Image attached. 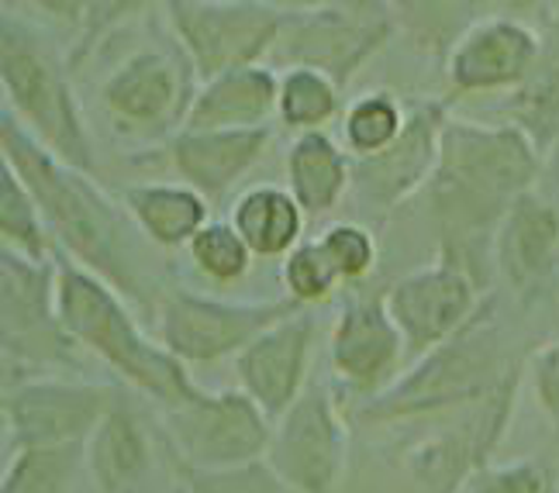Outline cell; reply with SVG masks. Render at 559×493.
I'll return each mask as SVG.
<instances>
[{
  "mask_svg": "<svg viewBox=\"0 0 559 493\" xmlns=\"http://www.w3.org/2000/svg\"><path fill=\"white\" fill-rule=\"evenodd\" d=\"M0 153L21 183L32 190L59 252L97 273L132 304H148V287L132 249L135 221L104 194L94 173H83L59 159L21 124L8 104L0 111Z\"/></svg>",
  "mask_w": 559,
  "mask_h": 493,
  "instance_id": "6da1fadb",
  "label": "cell"
},
{
  "mask_svg": "<svg viewBox=\"0 0 559 493\" xmlns=\"http://www.w3.org/2000/svg\"><path fill=\"white\" fill-rule=\"evenodd\" d=\"M543 180V145L519 121L484 124L449 115L428 197L442 228V255L469 263L473 249L493 242L508 207ZM469 269V266H466Z\"/></svg>",
  "mask_w": 559,
  "mask_h": 493,
  "instance_id": "7a4b0ae2",
  "label": "cell"
},
{
  "mask_svg": "<svg viewBox=\"0 0 559 493\" xmlns=\"http://www.w3.org/2000/svg\"><path fill=\"white\" fill-rule=\"evenodd\" d=\"M56 314L80 349L107 362L124 383L159 407H177L201 387L159 338L145 335L132 314V300L97 273L83 269L67 252H56Z\"/></svg>",
  "mask_w": 559,
  "mask_h": 493,
  "instance_id": "3957f363",
  "label": "cell"
},
{
  "mask_svg": "<svg viewBox=\"0 0 559 493\" xmlns=\"http://www.w3.org/2000/svg\"><path fill=\"white\" fill-rule=\"evenodd\" d=\"M514 366L504 356L501 325L493 308H480L473 321L439 349L415 359L401 380L362 404V421L386 424L439 411H466L480 404Z\"/></svg>",
  "mask_w": 559,
  "mask_h": 493,
  "instance_id": "277c9868",
  "label": "cell"
},
{
  "mask_svg": "<svg viewBox=\"0 0 559 493\" xmlns=\"http://www.w3.org/2000/svg\"><path fill=\"white\" fill-rule=\"evenodd\" d=\"M70 76L67 56H56L35 28L21 25L11 14L4 17V32H0L4 104L59 159H67L83 173H94V145Z\"/></svg>",
  "mask_w": 559,
  "mask_h": 493,
  "instance_id": "5b68a950",
  "label": "cell"
},
{
  "mask_svg": "<svg viewBox=\"0 0 559 493\" xmlns=\"http://www.w3.org/2000/svg\"><path fill=\"white\" fill-rule=\"evenodd\" d=\"M297 311H305V304L294 297L225 300L174 287L159 297L156 338L187 366L218 362L225 356H239L252 338Z\"/></svg>",
  "mask_w": 559,
  "mask_h": 493,
  "instance_id": "8992f818",
  "label": "cell"
},
{
  "mask_svg": "<svg viewBox=\"0 0 559 493\" xmlns=\"http://www.w3.org/2000/svg\"><path fill=\"white\" fill-rule=\"evenodd\" d=\"M166 21L201 83L273 52L284 11L270 0H166Z\"/></svg>",
  "mask_w": 559,
  "mask_h": 493,
  "instance_id": "52a82bcc",
  "label": "cell"
},
{
  "mask_svg": "<svg viewBox=\"0 0 559 493\" xmlns=\"http://www.w3.org/2000/svg\"><path fill=\"white\" fill-rule=\"evenodd\" d=\"M394 14L386 0H362L349 8L284 14L273 59L284 67H308L332 76L338 87L367 67L394 35Z\"/></svg>",
  "mask_w": 559,
  "mask_h": 493,
  "instance_id": "ba28073f",
  "label": "cell"
},
{
  "mask_svg": "<svg viewBox=\"0 0 559 493\" xmlns=\"http://www.w3.org/2000/svg\"><path fill=\"white\" fill-rule=\"evenodd\" d=\"M266 462L290 493H342L349 466V424L329 383L311 380L290 411L273 421Z\"/></svg>",
  "mask_w": 559,
  "mask_h": 493,
  "instance_id": "9c48e42d",
  "label": "cell"
},
{
  "mask_svg": "<svg viewBox=\"0 0 559 493\" xmlns=\"http://www.w3.org/2000/svg\"><path fill=\"white\" fill-rule=\"evenodd\" d=\"M163 432L190 466H242L270 453L273 421L246 390H198L177 407H163Z\"/></svg>",
  "mask_w": 559,
  "mask_h": 493,
  "instance_id": "30bf717a",
  "label": "cell"
},
{
  "mask_svg": "<svg viewBox=\"0 0 559 493\" xmlns=\"http://www.w3.org/2000/svg\"><path fill=\"white\" fill-rule=\"evenodd\" d=\"M198 73L187 52L177 49H139L121 59L104 80L100 100L121 132L169 135L183 132L190 104L198 97Z\"/></svg>",
  "mask_w": 559,
  "mask_h": 493,
  "instance_id": "8fae6325",
  "label": "cell"
},
{
  "mask_svg": "<svg viewBox=\"0 0 559 493\" xmlns=\"http://www.w3.org/2000/svg\"><path fill=\"white\" fill-rule=\"evenodd\" d=\"M0 341L8 373L17 366H70L76 341L56 314V260L35 263L0 245Z\"/></svg>",
  "mask_w": 559,
  "mask_h": 493,
  "instance_id": "7c38bea8",
  "label": "cell"
},
{
  "mask_svg": "<svg viewBox=\"0 0 559 493\" xmlns=\"http://www.w3.org/2000/svg\"><path fill=\"white\" fill-rule=\"evenodd\" d=\"M519 376L522 370L514 366L480 404L456 411V421H449L442 432L428 435L404 456L407 473L425 493H463V486L490 466L493 448L511 421Z\"/></svg>",
  "mask_w": 559,
  "mask_h": 493,
  "instance_id": "4fadbf2b",
  "label": "cell"
},
{
  "mask_svg": "<svg viewBox=\"0 0 559 493\" xmlns=\"http://www.w3.org/2000/svg\"><path fill=\"white\" fill-rule=\"evenodd\" d=\"M121 394L94 380H8L4 435L17 445L87 442Z\"/></svg>",
  "mask_w": 559,
  "mask_h": 493,
  "instance_id": "5bb4252c",
  "label": "cell"
},
{
  "mask_svg": "<svg viewBox=\"0 0 559 493\" xmlns=\"http://www.w3.org/2000/svg\"><path fill=\"white\" fill-rule=\"evenodd\" d=\"M383 304L415 359L463 332L473 314L484 308L469 269L453 255H439V263L404 273L386 287Z\"/></svg>",
  "mask_w": 559,
  "mask_h": 493,
  "instance_id": "9a60e30c",
  "label": "cell"
},
{
  "mask_svg": "<svg viewBox=\"0 0 559 493\" xmlns=\"http://www.w3.org/2000/svg\"><path fill=\"white\" fill-rule=\"evenodd\" d=\"M449 107L442 100L407 104L404 132L377 156L353 159V190L377 214L397 211L407 197L432 183L439 166V139Z\"/></svg>",
  "mask_w": 559,
  "mask_h": 493,
  "instance_id": "2e32d148",
  "label": "cell"
},
{
  "mask_svg": "<svg viewBox=\"0 0 559 493\" xmlns=\"http://www.w3.org/2000/svg\"><path fill=\"white\" fill-rule=\"evenodd\" d=\"M543 35L519 17L490 14L469 21L466 32L445 52V80L460 94H487L522 87L525 76L543 59Z\"/></svg>",
  "mask_w": 559,
  "mask_h": 493,
  "instance_id": "e0dca14e",
  "label": "cell"
},
{
  "mask_svg": "<svg viewBox=\"0 0 559 493\" xmlns=\"http://www.w3.org/2000/svg\"><path fill=\"white\" fill-rule=\"evenodd\" d=\"M493 263L504 280L528 293L559 276V180H539L508 207L493 231Z\"/></svg>",
  "mask_w": 559,
  "mask_h": 493,
  "instance_id": "ac0fdd59",
  "label": "cell"
},
{
  "mask_svg": "<svg viewBox=\"0 0 559 493\" xmlns=\"http://www.w3.org/2000/svg\"><path fill=\"white\" fill-rule=\"evenodd\" d=\"M314 349V317L297 311L276 321L260 338L235 356V373H239V390H246L255 404L276 421L290 411V404L308 387V366Z\"/></svg>",
  "mask_w": 559,
  "mask_h": 493,
  "instance_id": "d6986e66",
  "label": "cell"
},
{
  "mask_svg": "<svg viewBox=\"0 0 559 493\" xmlns=\"http://www.w3.org/2000/svg\"><path fill=\"white\" fill-rule=\"evenodd\" d=\"M404 352V335L383 297H359L338 311L329 335V356L335 376L353 390L377 397Z\"/></svg>",
  "mask_w": 559,
  "mask_h": 493,
  "instance_id": "ffe728a7",
  "label": "cell"
},
{
  "mask_svg": "<svg viewBox=\"0 0 559 493\" xmlns=\"http://www.w3.org/2000/svg\"><path fill=\"white\" fill-rule=\"evenodd\" d=\"M270 145V124L263 128H183L169 139V163L177 177L211 201L225 197Z\"/></svg>",
  "mask_w": 559,
  "mask_h": 493,
  "instance_id": "44dd1931",
  "label": "cell"
},
{
  "mask_svg": "<svg viewBox=\"0 0 559 493\" xmlns=\"http://www.w3.org/2000/svg\"><path fill=\"white\" fill-rule=\"evenodd\" d=\"M83 466L97 493H139L148 469H153V448L142 432L139 418L128 411L118 397L115 407L100 418V424L83 442Z\"/></svg>",
  "mask_w": 559,
  "mask_h": 493,
  "instance_id": "7402d4cb",
  "label": "cell"
},
{
  "mask_svg": "<svg viewBox=\"0 0 559 493\" xmlns=\"http://www.w3.org/2000/svg\"><path fill=\"white\" fill-rule=\"evenodd\" d=\"M280 73L263 62L222 73L198 87L183 128H263L276 115Z\"/></svg>",
  "mask_w": 559,
  "mask_h": 493,
  "instance_id": "603a6c76",
  "label": "cell"
},
{
  "mask_svg": "<svg viewBox=\"0 0 559 493\" xmlns=\"http://www.w3.org/2000/svg\"><path fill=\"white\" fill-rule=\"evenodd\" d=\"M124 211L148 242L163 249L190 245V239L211 221V207L201 190L187 183H135L124 187Z\"/></svg>",
  "mask_w": 559,
  "mask_h": 493,
  "instance_id": "cb8c5ba5",
  "label": "cell"
},
{
  "mask_svg": "<svg viewBox=\"0 0 559 493\" xmlns=\"http://www.w3.org/2000/svg\"><path fill=\"white\" fill-rule=\"evenodd\" d=\"M308 211L297 204L290 187L260 183L231 204V225L242 235L255 260H280L300 245Z\"/></svg>",
  "mask_w": 559,
  "mask_h": 493,
  "instance_id": "d4e9b609",
  "label": "cell"
},
{
  "mask_svg": "<svg viewBox=\"0 0 559 493\" xmlns=\"http://www.w3.org/2000/svg\"><path fill=\"white\" fill-rule=\"evenodd\" d=\"M287 187L308 214H329L353 187V159L325 128L305 132L287 148Z\"/></svg>",
  "mask_w": 559,
  "mask_h": 493,
  "instance_id": "484cf974",
  "label": "cell"
},
{
  "mask_svg": "<svg viewBox=\"0 0 559 493\" xmlns=\"http://www.w3.org/2000/svg\"><path fill=\"white\" fill-rule=\"evenodd\" d=\"M0 242L35 263H52L59 252L32 190L8 163H0Z\"/></svg>",
  "mask_w": 559,
  "mask_h": 493,
  "instance_id": "4316f807",
  "label": "cell"
},
{
  "mask_svg": "<svg viewBox=\"0 0 559 493\" xmlns=\"http://www.w3.org/2000/svg\"><path fill=\"white\" fill-rule=\"evenodd\" d=\"M338 83L308 67H287L276 87V118L290 132H321L338 115Z\"/></svg>",
  "mask_w": 559,
  "mask_h": 493,
  "instance_id": "83f0119b",
  "label": "cell"
},
{
  "mask_svg": "<svg viewBox=\"0 0 559 493\" xmlns=\"http://www.w3.org/2000/svg\"><path fill=\"white\" fill-rule=\"evenodd\" d=\"M80 462H83V442L17 445L8 456L0 493H67Z\"/></svg>",
  "mask_w": 559,
  "mask_h": 493,
  "instance_id": "f1b7e54d",
  "label": "cell"
},
{
  "mask_svg": "<svg viewBox=\"0 0 559 493\" xmlns=\"http://www.w3.org/2000/svg\"><path fill=\"white\" fill-rule=\"evenodd\" d=\"M407 124V104L394 97L391 91H370L349 104L342 118V139L353 159H367L383 153Z\"/></svg>",
  "mask_w": 559,
  "mask_h": 493,
  "instance_id": "f546056e",
  "label": "cell"
},
{
  "mask_svg": "<svg viewBox=\"0 0 559 493\" xmlns=\"http://www.w3.org/2000/svg\"><path fill=\"white\" fill-rule=\"evenodd\" d=\"M394 21L412 32V38L421 49L439 52L445 59V52L453 49V41L466 32L463 25V8L466 0H386Z\"/></svg>",
  "mask_w": 559,
  "mask_h": 493,
  "instance_id": "4dcf8cb0",
  "label": "cell"
},
{
  "mask_svg": "<svg viewBox=\"0 0 559 493\" xmlns=\"http://www.w3.org/2000/svg\"><path fill=\"white\" fill-rule=\"evenodd\" d=\"M514 115L519 124L528 128L535 142L543 145V135L552 142L559 139V52H543L535 70L525 76L522 87H514Z\"/></svg>",
  "mask_w": 559,
  "mask_h": 493,
  "instance_id": "1f68e13d",
  "label": "cell"
},
{
  "mask_svg": "<svg viewBox=\"0 0 559 493\" xmlns=\"http://www.w3.org/2000/svg\"><path fill=\"white\" fill-rule=\"evenodd\" d=\"M187 252H190L193 266H198L214 284L242 280V276L249 273V263H252V252H249L242 235L235 231L231 221H218V218H211L198 235H193Z\"/></svg>",
  "mask_w": 559,
  "mask_h": 493,
  "instance_id": "d6a6232c",
  "label": "cell"
},
{
  "mask_svg": "<svg viewBox=\"0 0 559 493\" xmlns=\"http://www.w3.org/2000/svg\"><path fill=\"white\" fill-rule=\"evenodd\" d=\"M148 0H76L73 14V41L67 52L70 73H80L91 62V56L100 49V41H107L118 25H124L128 17L139 14Z\"/></svg>",
  "mask_w": 559,
  "mask_h": 493,
  "instance_id": "836d02e7",
  "label": "cell"
},
{
  "mask_svg": "<svg viewBox=\"0 0 559 493\" xmlns=\"http://www.w3.org/2000/svg\"><path fill=\"white\" fill-rule=\"evenodd\" d=\"M180 462V459H177ZM180 490L183 493H287L284 480L266 459L242 466H190L180 462Z\"/></svg>",
  "mask_w": 559,
  "mask_h": 493,
  "instance_id": "e575fe53",
  "label": "cell"
},
{
  "mask_svg": "<svg viewBox=\"0 0 559 493\" xmlns=\"http://www.w3.org/2000/svg\"><path fill=\"white\" fill-rule=\"evenodd\" d=\"M338 273L329 260V252L321 249V242H300L294 252L284 255V287L287 297L300 300L305 308L321 304L325 297L335 293Z\"/></svg>",
  "mask_w": 559,
  "mask_h": 493,
  "instance_id": "d590c367",
  "label": "cell"
},
{
  "mask_svg": "<svg viewBox=\"0 0 559 493\" xmlns=\"http://www.w3.org/2000/svg\"><path fill=\"white\" fill-rule=\"evenodd\" d=\"M321 249L329 252V260L338 273L342 284L367 280L377 266V235L359 221H338L321 235Z\"/></svg>",
  "mask_w": 559,
  "mask_h": 493,
  "instance_id": "8d00e7d4",
  "label": "cell"
},
{
  "mask_svg": "<svg viewBox=\"0 0 559 493\" xmlns=\"http://www.w3.org/2000/svg\"><path fill=\"white\" fill-rule=\"evenodd\" d=\"M463 493H556L552 477L539 462L519 459V462H490L484 466L477 477H473Z\"/></svg>",
  "mask_w": 559,
  "mask_h": 493,
  "instance_id": "74e56055",
  "label": "cell"
},
{
  "mask_svg": "<svg viewBox=\"0 0 559 493\" xmlns=\"http://www.w3.org/2000/svg\"><path fill=\"white\" fill-rule=\"evenodd\" d=\"M525 373H528L532 394L539 400L546 421L559 432V335L532 349Z\"/></svg>",
  "mask_w": 559,
  "mask_h": 493,
  "instance_id": "f35d334b",
  "label": "cell"
},
{
  "mask_svg": "<svg viewBox=\"0 0 559 493\" xmlns=\"http://www.w3.org/2000/svg\"><path fill=\"white\" fill-rule=\"evenodd\" d=\"M8 8L21 4V8H32L38 14H46V17H56L62 21V25H70L73 28V14H76V0H4Z\"/></svg>",
  "mask_w": 559,
  "mask_h": 493,
  "instance_id": "ab89813d",
  "label": "cell"
},
{
  "mask_svg": "<svg viewBox=\"0 0 559 493\" xmlns=\"http://www.w3.org/2000/svg\"><path fill=\"white\" fill-rule=\"evenodd\" d=\"M273 8H280L284 14L294 11H325V8H349V4H362V0H270Z\"/></svg>",
  "mask_w": 559,
  "mask_h": 493,
  "instance_id": "60d3db41",
  "label": "cell"
},
{
  "mask_svg": "<svg viewBox=\"0 0 559 493\" xmlns=\"http://www.w3.org/2000/svg\"><path fill=\"white\" fill-rule=\"evenodd\" d=\"M549 163H552V173H556V180H559V139L549 142Z\"/></svg>",
  "mask_w": 559,
  "mask_h": 493,
  "instance_id": "b9f144b4",
  "label": "cell"
},
{
  "mask_svg": "<svg viewBox=\"0 0 559 493\" xmlns=\"http://www.w3.org/2000/svg\"><path fill=\"white\" fill-rule=\"evenodd\" d=\"M466 4H525V0H466Z\"/></svg>",
  "mask_w": 559,
  "mask_h": 493,
  "instance_id": "7bdbcfd3",
  "label": "cell"
},
{
  "mask_svg": "<svg viewBox=\"0 0 559 493\" xmlns=\"http://www.w3.org/2000/svg\"><path fill=\"white\" fill-rule=\"evenodd\" d=\"M556 293H559V276H556Z\"/></svg>",
  "mask_w": 559,
  "mask_h": 493,
  "instance_id": "ee69618b",
  "label": "cell"
},
{
  "mask_svg": "<svg viewBox=\"0 0 559 493\" xmlns=\"http://www.w3.org/2000/svg\"><path fill=\"white\" fill-rule=\"evenodd\" d=\"M177 493H183V490H177Z\"/></svg>",
  "mask_w": 559,
  "mask_h": 493,
  "instance_id": "f6af8a7d",
  "label": "cell"
}]
</instances>
